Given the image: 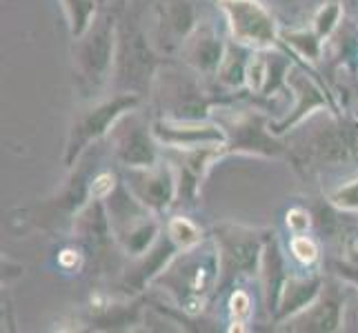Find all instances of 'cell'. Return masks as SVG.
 <instances>
[{
  "instance_id": "cell-3",
  "label": "cell",
  "mask_w": 358,
  "mask_h": 333,
  "mask_svg": "<svg viewBox=\"0 0 358 333\" xmlns=\"http://www.w3.org/2000/svg\"><path fill=\"white\" fill-rule=\"evenodd\" d=\"M169 231H171V236H174V240H178L180 244H194L196 240H199V231H196L194 225L187 220H180V218L174 220Z\"/></svg>"
},
{
  "instance_id": "cell-1",
  "label": "cell",
  "mask_w": 358,
  "mask_h": 333,
  "mask_svg": "<svg viewBox=\"0 0 358 333\" xmlns=\"http://www.w3.org/2000/svg\"><path fill=\"white\" fill-rule=\"evenodd\" d=\"M225 7L231 16L234 34H236L243 43H252V45L271 43V38H274L271 20L265 11L258 7V3H252V0H225Z\"/></svg>"
},
{
  "instance_id": "cell-4",
  "label": "cell",
  "mask_w": 358,
  "mask_h": 333,
  "mask_svg": "<svg viewBox=\"0 0 358 333\" xmlns=\"http://www.w3.org/2000/svg\"><path fill=\"white\" fill-rule=\"evenodd\" d=\"M229 309H231V316L236 320H243L247 313H250V298L243 293V291H236L231 295L229 300Z\"/></svg>"
},
{
  "instance_id": "cell-5",
  "label": "cell",
  "mask_w": 358,
  "mask_h": 333,
  "mask_svg": "<svg viewBox=\"0 0 358 333\" xmlns=\"http://www.w3.org/2000/svg\"><path fill=\"white\" fill-rule=\"evenodd\" d=\"M112 187H114V178L109 174H103V176L96 178L94 187H92V195L94 198H105V195L112 191Z\"/></svg>"
},
{
  "instance_id": "cell-6",
  "label": "cell",
  "mask_w": 358,
  "mask_h": 333,
  "mask_svg": "<svg viewBox=\"0 0 358 333\" xmlns=\"http://www.w3.org/2000/svg\"><path fill=\"white\" fill-rule=\"evenodd\" d=\"M287 225L294 231H303V229L310 227V216H307L305 212H301V209H294V212H289V216H287Z\"/></svg>"
},
{
  "instance_id": "cell-2",
  "label": "cell",
  "mask_w": 358,
  "mask_h": 333,
  "mask_svg": "<svg viewBox=\"0 0 358 333\" xmlns=\"http://www.w3.org/2000/svg\"><path fill=\"white\" fill-rule=\"evenodd\" d=\"M292 251H294V256L299 258L301 262H305V265H312L316 258H318V249H316V244L310 240V238H303V236H299V238H294L292 240Z\"/></svg>"
},
{
  "instance_id": "cell-7",
  "label": "cell",
  "mask_w": 358,
  "mask_h": 333,
  "mask_svg": "<svg viewBox=\"0 0 358 333\" xmlns=\"http://www.w3.org/2000/svg\"><path fill=\"white\" fill-rule=\"evenodd\" d=\"M76 262H78V253L76 251L67 249V251L60 253V265H63V267H73Z\"/></svg>"
}]
</instances>
